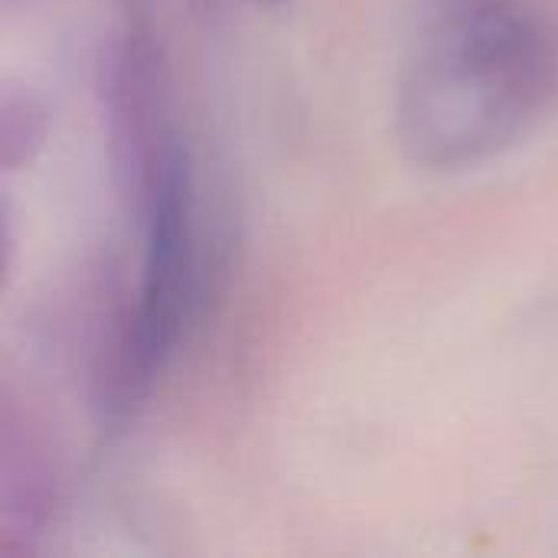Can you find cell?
Wrapping results in <instances>:
<instances>
[{"label": "cell", "mask_w": 558, "mask_h": 558, "mask_svg": "<svg viewBox=\"0 0 558 558\" xmlns=\"http://www.w3.org/2000/svg\"><path fill=\"white\" fill-rule=\"evenodd\" d=\"M558 108L549 0H422L396 75V137L425 170L481 167Z\"/></svg>", "instance_id": "obj_1"}, {"label": "cell", "mask_w": 558, "mask_h": 558, "mask_svg": "<svg viewBox=\"0 0 558 558\" xmlns=\"http://www.w3.org/2000/svg\"><path fill=\"white\" fill-rule=\"evenodd\" d=\"M124 170L144 216V262L137 304L114 363L111 396L118 409L144 396L163 369L186 324L196 278L193 177L177 134L160 131L141 154L124 160Z\"/></svg>", "instance_id": "obj_2"}, {"label": "cell", "mask_w": 558, "mask_h": 558, "mask_svg": "<svg viewBox=\"0 0 558 558\" xmlns=\"http://www.w3.org/2000/svg\"><path fill=\"white\" fill-rule=\"evenodd\" d=\"M258 3H284V0H258Z\"/></svg>", "instance_id": "obj_3"}]
</instances>
